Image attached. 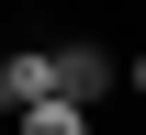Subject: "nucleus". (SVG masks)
Here are the masks:
<instances>
[{"label": "nucleus", "mask_w": 146, "mask_h": 135, "mask_svg": "<svg viewBox=\"0 0 146 135\" xmlns=\"http://www.w3.org/2000/svg\"><path fill=\"white\" fill-rule=\"evenodd\" d=\"M135 90H146V57H135Z\"/></svg>", "instance_id": "obj_4"}, {"label": "nucleus", "mask_w": 146, "mask_h": 135, "mask_svg": "<svg viewBox=\"0 0 146 135\" xmlns=\"http://www.w3.org/2000/svg\"><path fill=\"white\" fill-rule=\"evenodd\" d=\"M23 135H90V113H79V101H34V113H23Z\"/></svg>", "instance_id": "obj_3"}, {"label": "nucleus", "mask_w": 146, "mask_h": 135, "mask_svg": "<svg viewBox=\"0 0 146 135\" xmlns=\"http://www.w3.org/2000/svg\"><path fill=\"white\" fill-rule=\"evenodd\" d=\"M34 101H56V57H45V45H11V57H0V113H34Z\"/></svg>", "instance_id": "obj_2"}, {"label": "nucleus", "mask_w": 146, "mask_h": 135, "mask_svg": "<svg viewBox=\"0 0 146 135\" xmlns=\"http://www.w3.org/2000/svg\"><path fill=\"white\" fill-rule=\"evenodd\" d=\"M45 57H56V101H79V113L124 90V68H112V45H90V34H68V45H45Z\"/></svg>", "instance_id": "obj_1"}]
</instances>
